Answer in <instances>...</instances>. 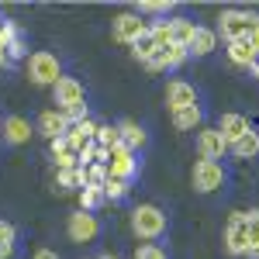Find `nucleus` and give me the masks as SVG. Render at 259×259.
Returning <instances> with one entry per match:
<instances>
[{
    "instance_id": "nucleus-18",
    "label": "nucleus",
    "mask_w": 259,
    "mask_h": 259,
    "mask_svg": "<svg viewBox=\"0 0 259 259\" xmlns=\"http://www.w3.org/2000/svg\"><path fill=\"white\" fill-rule=\"evenodd\" d=\"M52 159H56V169H76L80 166V152L66 139H56L52 142Z\"/></svg>"
},
{
    "instance_id": "nucleus-29",
    "label": "nucleus",
    "mask_w": 259,
    "mask_h": 259,
    "mask_svg": "<svg viewBox=\"0 0 259 259\" xmlns=\"http://www.w3.org/2000/svg\"><path fill=\"white\" fill-rule=\"evenodd\" d=\"M104 200V187H83L80 190V211H94Z\"/></svg>"
},
{
    "instance_id": "nucleus-27",
    "label": "nucleus",
    "mask_w": 259,
    "mask_h": 259,
    "mask_svg": "<svg viewBox=\"0 0 259 259\" xmlns=\"http://www.w3.org/2000/svg\"><path fill=\"white\" fill-rule=\"evenodd\" d=\"M83 169V187H104L107 183V166L104 162H90V166H80Z\"/></svg>"
},
{
    "instance_id": "nucleus-12",
    "label": "nucleus",
    "mask_w": 259,
    "mask_h": 259,
    "mask_svg": "<svg viewBox=\"0 0 259 259\" xmlns=\"http://www.w3.org/2000/svg\"><path fill=\"white\" fill-rule=\"evenodd\" d=\"M245 132H252L249 118H242V114H221V121H218V135L228 142V145H235V142H239Z\"/></svg>"
},
{
    "instance_id": "nucleus-23",
    "label": "nucleus",
    "mask_w": 259,
    "mask_h": 259,
    "mask_svg": "<svg viewBox=\"0 0 259 259\" xmlns=\"http://www.w3.org/2000/svg\"><path fill=\"white\" fill-rule=\"evenodd\" d=\"M228 152L239 156V159H256L259 156V132H245L235 145H228Z\"/></svg>"
},
{
    "instance_id": "nucleus-20",
    "label": "nucleus",
    "mask_w": 259,
    "mask_h": 259,
    "mask_svg": "<svg viewBox=\"0 0 259 259\" xmlns=\"http://www.w3.org/2000/svg\"><path fill=\"white\" fill-rule=\"evenodd\" d=\"M4 139L11 142V145H24V142L31 139V124H28V118H7L4 121Z\"/></svg>"
},
{
    "instance_id": "nucleus-15",
    "label": "nucleus",
    "mask_w": 259,
    "mask_h": 259,
    "mask_svg": "<svg viewBox=\"0 0 259 259\" xmlns=\"http://www.w3.org/2000/svg\"><path fill=\"white\" fill-rule=\"evenodd\" d=\"M97 139V124L90 118H83V121H76V124H69V132H66V142L80 152L83 145H90V142Z\"/></svg>"
},
{
    "instance_id": "nucleus-26",
    "label": "nucleus",
    "mask_w": 259,
    "mask_h": 259,
    "mask_svg": "<svg viewBox=\"0 0 259 259\" xmlns=\"http://www.w3.org/2000/svg\"><path fill=\"white\" fill-rule=\"evenodd\" d=\"M56 187L59 190H76L80 187L83 190V169L76 166V169H56Z\"/></svg>"
},
{
    "instance_id": "nucleus-36",
    "label": "nucleus",
    "mask_w": 259,
    "mask_h": 259,
    "mask_svg": "<svg viewBox=\"0 0 259 259\" xmlns=\"http://www.w3.org/2000/svg\"><path fill=\"white\" fill-rule=\"evenodd\" d=\"M0 259H14V242H7V245H0Z\"/></svg>"
},
{
    "instance_id": "nucleus-22",
    "label": "nucleus",
    "mask_w": 259,
    "mask_h": 259,
    "mask_svg": "<svg viewBox=\"0 0 259 259\" xmlns=\"http://www.w3.org/2000/svg\"><path fill=\"white\" fill-rule=\"evenodd\" d=\"M159 52H162V45H159V41H156V38H152L149 31H145V35H142V38L135 41V45H132V56H135V59H139V62H145V66H149V62L156 59Z\"/></svg>"
},
{
    "instance_id": "nucleus-25",
    "label": "nucleus",
    "mask_w": 259,
    "mask_h": 259,
    "mask_svg": "<svg viewBox=\"0 0 259 259\" xmlns=\"http://www.w3.org/2000/svg\"><path fill=\"white\" fill-rule=\"evenodd\" d=\"M173 124L180 132H194L200 124V107H183V111H173Z\"/></svg>"
},
{
    "instance_id": "nucleus-32",
    "label": "nucleus",
    "mask_w": 259,
    "mask_h": 259,
    "mask_svg": "<svg viewBox=\"0 0 259 259\" xmlns=\"http://www.w3.org/2000/svg\"><path fill=\"white\" fill-rule=\"evenodd\" d=\"M149 35L159 41L162 49H169V45H173V38H169V21H156V24H149Z\"/></svg>"
},
{
    "instance_id": "nucleus-24",
    "label": "nucleus",
    "mask_w": 259,
    "mask_h": 259,
    "mask_svg": "<svg viewBox=\"0 0 259 259\" xmlns=\"http://www.w3.org/2000/svg\"><path fill=\"white\" fill-rule=\"evenodd\" d=\"M245 228H249V249H245V256L259 259V207L245 211Z\"/></svg>"
},
{
    "instance_id": "nucleus-1",
    "label": "nucleus",
    "mask_w": 259,
    "mask_h": 259,
    "mask_svg": "<svg viewBox=\"0 0 259 259\" xmlns=\"http://www.w3.org/2000/svg\"><path fill=\"white\" fill-rule=\"evenodd\" d=\"M218 31H221V38H228V41L252 38V35H259V14L256 11H221Z\"/></svg>"
},
{
    "instance_id": "nucleus-40",
    "label": "nucleus",
    "mask_w": 259,
    "mask_h": 259,
    "mask_svg": "<svg viewBox=\"0 0 259 259\" xmlns=\"http://www.w3.org/2000/svg\"><path fill=\"white\" fill-rule=\"evenodd\" d=\"M100 259H118V256H111V252H104V256H100Z\"/></svg>"
},
{
    "instance_id": "nucleus-17",
    "label": "nucleus",
    "mask_w": 259,
    "mask_h": 259,
    "mask_svg": "<svg viewBox=\"0 0 259 259\" xmlns=\"http://www.w3.org/2000/svg\"><path fill=\"white\" fill-rule=\"evenodd\" d=\"M218 49V31H211V28H197L194 31V38L187 45V56H211Z\"/></svg>"
},
{
    "instance_id": "nucleus-37",
    "label": "nucleus",
    "mask_w": 259,
    "mask_h": 259,
    "mask_svg": "<svg viewBox=\"0 0 259 259\" xmlns=\"http://www.w3.org/2000/svg\"><path fill=\"white\" fill-rule=\"evenodd\" d=\"M31 259H59V256H56L52 249H38V252H35V256H31Z\"/></svg>"
},
{
    "instance_id": "nucleus-16",
    "label": "nucleus",
    "mask_w": 259,
    "mask_h": 259,
    "mask_svg": "<svg viewBox=\"0 0 259 259\" xmlns=\"http://www.w3.org/2000/svg\"><path fill=\"white\" fill-rule=\"evenodd\" d=\"M187 62V49H180V45H169V49H162L156 59L149 62V69L152 73H166V69H177Z\"/></svg>"
},
{
    "instance_id": "nucleus-3",
    "label": "nucleus",
    "mask_w": 259,
    "mask_h": 259,
    "mask_svg": "<svg viewBox=\"0 0 259 259\" xmlns=\"http://www.w3.org/2000/svg\"><path fill=\"white\" fill-rule=\"evenodd\" d=\"M28 80L38 83V87H56L62 80L59 59L52 52H31V59H28Z\"/></svg>"
},
{
    "instance_id": "nucleus-13",
    "label": "nucleus",
    "mask_w": 259,
    "mask_h": 259,
    "mask_svg": "<svg viewBox=\"0 0 259 259\" xmlns=\"http://www.w3.org/2000/svg\"><path fill=\"white\" fill-rule=\"evenodd\" d=\"M38 132H41V135H45L49 142L66 139V132H69V121L62 118L59 111H41V114H38Z\"/></svg>"
},
{
    "instance_id": "nucleus-35",
    "label": "nucleus",
    "mask_w": 259,
    "mask_h": 259,
    "mask_svg": "<svg viewBox=\"0 0 259 259\" xmlns=\"http://www.w3.org/2000/svg\"><path fill=\"white\" fill-rule=\"evenodd\" d=\"M18 239V228L11 225V221H0V245H7V242Z\"/></svg>"
},
{
    "instance_id": "nucleus-8",
    "label": "nucleus",
    "mask_w": 259,
    "mask_h": 259,
    "mask_svg": "<svg viewBox=\"0 0 259 259\" xmlns=\"http://www.w3.org/2000/svg\"><path fill=\"white\" fill-rule=\"evenodd\" d=\"M66 232H69V239L73 242H94L100 232L97 218L90 214V211H76V214H69V225H66Z\"/></svg>"
},
{
    "instance_id": "nucleus-11",
    "label": "nucleus",
    "mask_w": 259,
    "mask_h": 259,
    "mask_svg": "<svg viewBox=\"0 0 259 259\" xmlns=\"http://www.w3.org/2000/svg\"><path fill=\"white\" fill-rule=\"evenodd\" d=\"M52 94H56V107H76V104H83V87L73 76H62L56 87H52Z\"/></svg>"
},
{
    "instance_id": "nucleus-9",
    "label": "nucleus",
    "mask_w": 259,
    "mask_h": 259,
    "mask_svg": "<svg viewBox=\"0 0 259 259\" xmlns=\"http://www.w3.org/2000/svg\"><path fill=\"white\" fill-rule=\"evenodd\" d=\"M197 152H200V159H211V162H218L225 152H228V142L218 135V128H204L197 135Z\"/></svg>"
},
{
    "instance_id": "nucleus-19",
    "label": "nucleus",
    "mask_w": 259,
    "mask_h": 259,
    "mask_svg": "<svg viewBox=\"0 0 259 259\" xmlns=\"http://www.w3.org/2000/svg\"><path fill=\"white\" fill-rule=\"evenodd\" d=\"M118 135H121V145L132 149V152H139L142 145H145V128H142L139 121H121Z\"/></svg>"
},
{
    "instance_id": "nucleus-30",
    "label": "nucleus",
    "mask_w": 259,
    "mask_h": 259,
    "mask_svg": "<svg viewBox=\"0 0 259 259\" xmlns=\"http://www.w3.org/2000/svg\"><path fill=\"white\" fill-rule=\"evenodd\" d=\"M124 194H128V183H124V180L107 177V183H104V200H121Z\"/></svg>"
},
{
    "instance_id": "nucleus-14",
    "label": "nucleus",
    "mask_w": 259,
    "mask_h": 259,
    "mask_svg": "<svg viewBox=\"0 0 259 259\" xmlns=\"http://www.w3.org/2000/svg\"><path fill=\"white\" fill-rule=\"evenodd\" d=\"M259 52V35L252 38H242V41H228V59L235 62V66H252V56Z\"/></svg>"
},
{
    "instance_id": "nucleus-28",
    "label": "nucleus",
    "mask_w": 259,
    "mask_h": 259,
    "mask_svg": "<svg viewBox=\"0 0 259 259\" xmlns=\"http://www.w3.org/2000/svg\"><path fill=\"white\" fill-rule=\"evenodd\" d=\"M100 149H114L121 145V135H118V124H97V139H94Z\"/></svg>"
},
{
    "instance_id": "nucleus-2",
    "label": "nucleus",
    "mask_w": 259,
    "mask_h": 259,
    "mask_svg": "<svg viewBox=\"0 0 259 259\" xmlns=\"http://www.w3.org/2000/svg\"><path fill=\"white\" fill-rule=\"evenodd\" d=\"M132 232L139 239H159L162 232H166V214L156 204H139L132 211Z\"/></svg>"
},
{
    "instance_id": "nucleus-39",
    "label": "nucleus",
    "mask_w": 259,
    "mask_h": 259,
    "mask_svg": "<svg viewBox=\"0 0 259 259\" xmlns=\"http://www.w3.org/2000/svg\"><path fill=\"white\" fill-rule=\"evenodd\" d=\"M0 66H7V52H4V45H0Z\"/></svg>"
},
{
    "instance_id": "nucleus-6",
    "label": "nucleus",
    "mask_w": 259,
    "mask_h": 259,
    "mask_svg": "<svg viewBox=\"0 0 259 259\" xmlns=\"http://www.w3.org/2000/svg\"><path fill=\"white\" fill-rule=\"evenodd\" d=\"M104 166H107V177L124 180V183L135 177V169H139V162H135V152H132V149H124V145H114V149H107V159H104Z\"/></svg>"
},
{
    "instance_id": "nucleus-33",
    "label": "nucleus",
    "mask_w": 259,
    "mask_h": 259,
    "mask_svg": "<svg viewBox=\"0 0 259 259\" xmlns=\"http://www.w3.org/2000/svg\"><path fill=\"white\" fill-rule=\"evenodd\" d=\"M135 259H166V252H162L159 245L145 242V245H139V249H135Z\"/></svg>"
},
{
    "instance_id": "nucleus-5",
    "label": "nucleus",
    "mask_w": 259,
    "mask_h": 259,
    "mask_svg": "<svg viewBox=\"0 0 259 259\" xmlns=\"http://www.w3.org/2000/svg\"><path fill=\"white\" fill-rule=\"evenodd\" d=\"M145 31H149V24H145L142 14H135V11H124V14H118V18L111 21V35L118 41H124V45H135Z\"/></svg>"
},
{
    "instance_id": "nucleus-10",
    "label": "nucleus",
    "mask_w": 259,
    "mask_h": 259,
    "mask_svg": "<svg viewBox=\"0 0 259 259\" xmlns=\"http://www.w3.org/2000/svg\"><path fill=\"white\" fill-rule=\"evenodd\" d=\"M166 104L169 111H183V107H197V90L183 80H173L166 87Z\"/></svg>"
},
{
    "instance_id": "nucleus-4",
    "label": "nucleus",
    "mask_w": 259,
    "mask_h": 259,
    "mask_svg": "<svg viewBox=\"0 0 259 259\" xmlns=\"http://www.w3.org/2000/svg\"><path fill=\"white\" fill-rule=\"evenodd\" d=\"M190 183H194L197 194H214V190H221V187H225V169H221V162L197 159L194 169H190Z\"/></svg>"
},
{
    "instance_id": "nucleus-21",
    "label": "nucleus",
    "mask_w": 259,
    "mask_h": 259,
    "mask_svg": "<svg viewBox=\"0 0 259 259\" xmlns=\"http://www.w3.org/2000/svg\"><path fill=\"white\" fill-rule=\"evenodd\" d=\"M194 31H197V24L190 18H169V38H173V45L187 49L190 38H194Z\"/></svg>"
},
{
    "instance_id": "nucleus-7",
    "label": "nucleus",
    "mask_w": 259,
    "mask_h": 259,
    "mask_svg": "<svg viewBox=\"0 0 259 259\" xmlns=\"http://www.w3.org/2000/svg\"><path fill=\"white\" fill-rule=\"evenodd\" d=\"M225 245L232 256H245L249 249V228H245V211H235L228 218V228H225Z\"/></svg>"
},
{
    "instance_id": "nucleus-34",
    "label": "nucleus",
    "mask_w": 259,
    "mask_h": 259,
    "mask_svg": "<svg viewBox=\"0 0 259 259\" xmlns=\"http://www.w3.org/2000/svg\"><path fill=\"white\" fill-rule=\"evenodd\" d=\"M4 52H7V59H21V56H24V52H28V45H24V38H11L7 41V49H4Z\"/></svg>"
},
{
    "instance_id": "nucleus-31",
    "label": "nucleus",
    "mask_w": 259,
    "mask_h": 259,
    "mask_svg": "<svg viewBox=\"0 0 259 259\" xmlns=\"http://www.w3.org/2000/svg\"><path fill=\"white\" fill-rule=\"evenodd\" d=\"M169 11H173L169 0H142L135 14H169Z\"/></svg>"
},
{
    "instance_id": "nucleus-38",
    "label": "nucleus",
    "mask_w": 259,
    "mask_h": 259,
    "mask_svg": "<svg viewBox=\"0 0 259 259\" xmlns=\"http://www.w3.org/2000/svg\"><path fill=\"white\" fill-rule=\"evenodd\" d=\"M249 69H252V76H256V80H259V52H256V56H252V66H249Z\"/></svg>"
}]
</instances>
